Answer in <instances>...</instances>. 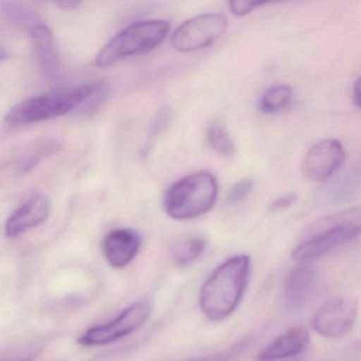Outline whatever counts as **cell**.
Returning a JSON list of instances; mask_svg holds the SVG:
<instances>
[{
  "instance_id": "6da1fadb",
  "label": "cell",
  "mask_w": 361,
  "mask_h": 361,
  "mask_svg": "<svg viewBox=\"0 0 361 361\" xmlns=\"http://www.w3.org/2000/svg\"><path fill=\"white\" fill-rule=\"evenodd\" d=\"M361 235V206L325 215L310 224L291 251L298 263H312Z\"/></svg>"
},
{
  "instance_id": "7a4b0ae2",
  "label": "cell",
  "mask_w": 361,
  "mask_h": 361,
  "mask_svg": "<svg viewBox=\"0 0 361 361\" xmlns=\"http://www.w3.org/2000/svg\"><path fill=\"white\" fill-rule=\"evenodd\" d=\"M248 255L230 257L212 272L202 285L200 305L207 318L213 321L228 318L242 301L250 276Z\"/></svg>"
},
{
  "instance_id": "3957f363",
  "label": "cell",
  "mask_w": 361,
  "mask_h": 361,
  "mask_svg": "<svg viewBox=\"0 0 361 361\" xmlns=\"http://www.w3.org/2000/svg\"><path fill=\"white\" fill-rule=\"evenodd\" d=\"M103 90L104 83L99 81L26 99L10 109L6 123L8 126H27L62 117L92 100Z\"/></svg>"
},
{
  "instance_id": "277c9868",
  "label": "cell",
  "mask_w": 361,
  "mask_h": 361,
  "mask_svg": "<svg viewBox=\"0 0 361 361\" xmlns=\"http://www.w3.org/2000/svg\"><path fill=\"white\" fill-rule=\"evenodd\" d=\"M217 194L216 178L211 173L198 172L183 177L171 187L164 200V207L172 219H196L213 208Z\"/></svg>"
},
{
  "instance_id": "5b68a950",
  "label": "cell",
  "mask_w": 361,
  "mask_h": 361,
  "mask_svg": "<svg viewBox=\"0 0 361 361\" xmlns=\"http://www.w3.org/2000/svg\"><path fill=\"white\" fill-rule=\"evenodd\" d=\"M170 24L166 20H149L130 25L111 39L97 56L94 64L107 67L128 56L151 51L168 35Z\"/></svg>"
},
{
  "instance_id": "8992f818",
  "label": "cell",
  "mask_w": 361,
  "mask_h": 361,
  "mask_svg": "<svg viewBox=\"0 0 361 361\" xmlns=\"http://www.w3.org/2000/svg\"><path fill=\"white\" fill-rule=\"evenodd\" d=\"M151 312V305L147 302L132 304L114 320L84 331L78 343L84 346H101L118 341L140 329L149 320Z\"/></svg>"
},
{
  "instance_id": "52a82bcc",
  "label": "cell",
  "mask_w": 361,
  "mask_h": 361,
  "mask_svg": "<svg viewBox=\"0 0 361 361\" xmlns=\"http://www.w3.org/2000/svg\"><path fill=\"white\" fill-rule=\"evenodd\" d=\"M227 18L221 14L207 13L187 20L176 29L172 45L177 51L193 52L212 45L225 33Z\"/></svg>"
},
{
  "instance_id": "ba28073f",
  "label": "cell",
  "mask_w": 361,
  "mask_h": 361,
  "mask_svg": "<svg viewBox=\"0 0 361 361\" xmlns=\"http://www.w3.org/2000/svg\"><path fill=\"white\" fill-rule=\"evenodd\" d=\"M358 302L352 298H334L323 303L312 317V329L326 338L346 335L356 323Z\"/></svg>"
},
{
  "instance_id": "9c48e42d",
  "label": "cell",
  "mask_w": 361,
  "mask_h": 361,
  "mask_svg": "<svg viewBox=\"0 0 361 361\" xmlns=\"http://www.w3.org/2000/svg\"><path fill=\"white\" fill-rule=\"evenodd\" d=\"M345 151L336 139H324L310 147L303 162V174L314 183H324L343 164Z\"/></svg>"
},
{
  "instance_id": "30bf717a",
  "label": "cell",
  "mask_w": 361,
  "mask_h": 361,
  "mask_svg": "<svg viewBox=\"0 0 361 361\" xmlns=\"http://www.w3.org/2000/svg\"><path fill=\"white\" fill-rule=\"evenodd\" d=\"M50 214L48 198L42 194H35L13 211L6 223V235L16 238L43 225Z\"/></svg>"
},
{
  "instance_id": "8fae6325",
  "label": "cell",
  "mask_w": 361,
  "mask_h": 361,
  "mask_svg": "<svg viewBox=\"0 0 361 361\" xmlns=\"http://www.w3.org/2000/svg\"><path fill=\"white\" fill-rule=\"evenodd\" d=\"M141 245L142 238L138 232L121 228L105 235L102 243L103 253L111 267L123 268L137 257Z\"/></svg>"
},
{
  "instance_id": "7c38bea8",
  "label": "cell",
  "mask_w": 361,
  "mask_h": 361,
  "mask_svg": "<svg viewBox=\"0 0 361 361\" xmlns=\"http://www.w3.org/2000/svg\"><path fill=\"white\" fill-rule=\"evenodd\" d=\"M27 32L35 46L37 63L42 73L48 79H56L60 75L62 66L51 29L43 20H39L31 26Z\"/></svg>"
},
{
  "instance_id": "4fadbf2b",
  "label": "cell",
  "mask_w": 361,
  "mask_h": 361,
  "mask_svg": "<svg viewBox=\"0 0 361 361\" xmlns=\"http://www.w3.org/2000/svg\"><path fill=\"white\" fill-rule=\"evenodd\" d=\"M310 341V333L305 327H291L266 345L257 355V361H278L290 358L303 352Z\"/></svg>"
},
{
  "instance_id": "5bb4252c",
  "label": "cell",
  "mask_w": 361,
  "mask_h": 361,
  "mask_svg": "<svg viewBox=\"0 0 361 361\" xmlns=\"http://www.w3.org/2000/svg\"><path fill=\"white\" fill-rule=\"evenodd\" d=\"M316 271L310 263H299L289 270L284 283V300L290 310H299L312 293Z\"/></svg>"
},
{
  "instance_id": "9a60e30c",
  "label": "cell",
  "mask_w": 361,
  "mask_h": 361,
  "mask_svg": "<svg viewBox=\"0 0 361 361\" xmlns=\"http://www.w3.org/2000/svg\"><path fill=\"white\" fill-rule=\"evenodd\" d=\"M206 240L202 238H191L178 243L173 248V261L179 267H185L195 262L204 252Z\"/></svg>"
},
{
  "instance_id": "2e32d148",
  "label": "cell",
  "mask_w": 361,
  "mask_h": 361,
  "mask_svg": "<svg viewBox=\"0 0 361 361\" xmlns=\"http://www.w3.org/2000/svg\"><path fill=\"white\" fill-rule=\"evenodd\" d=\"M291 98L293 92L288 86H274L269 88L259 100V111L265 114L278 113L288 106Z\"/></svg>"
},
{
  "instance_id": "e0dca14e",
  "label": "cell",
  "mask_w": 361,
  "mask_h": 361,
  "mask_svg": "<svg viewBox=\"0 0 361 361\" xmlns=\"http://www.w3.org/2000/svg\"><path fill=\"white\" fill-rule=\"evenodd\" d=\"M207 138L213 149L224 157H230L235 152L233 141L230 138L227 130L219 123L212 124L209 128Z\"/></svg>"
},
{
  "instance_id": "ac0fdd59",
  "label": "cell",
  "mask_w": 361,
  "mask_h": 361,
  "mask_svg": "<svg viewBox=\"0 0 361 361\" xmlns=\"http://www.w3.org/2000/svg\"><path fill=\"white\" fill-rule=\"evenodd\" d=\"M250 342V338H246V339H243L242 341L238 342L235 345L232 346L231 348L225 350V352L211 355V356L204 357V358L193 359V360L190 361H234V359L238 358L246 350Z\"/></svg>"
},
{
  "instance_id": "d6986e66",
  "label": "cell",
  "mask_w": 361,
  "mask_h": 361,
  "mask_svg": "<svg viewBox=\"0 0 361 361\" xmlns=\"http://www.w3.org/2000/svg\"><path fill=\"white\" fill-rule=\"evenodd\" d=\"M255 181L252 179H244L233 185L228 194L227 202L230 204H236L244 200L252 191Z\"/></svg>"
},
{
  "instance_id": "ffe728a7",
  "label": "cell",
  "mask_w": 361,
  "mask_h": 361,
  "mask_svg": "<svg viewBox=\"0 0 361 361\" xmlns=\"http://www.w3.org/2000/svg\"><path fill=\"white\" fill-rule=\"evenodd\" d=\"M264 4L265 3L257 0H232L229 3V7L234 16H245Z\"/></svg>"
},
{
  "instance_id": "44dd1931",
  "label": "cell",
  "mask_w": 361,
  "mask_h": 361,
  "mask_svg": "<svg viewBox=\"0 0 361 361\" xmlns=\"http://www.w3.org/2000/svg\"><path fill=\"white\" fill-rule=\"evenodd\" d=\"M295 200H297V195L295 193L285 194L274 200L270 206V209L272 211L282 210V209H286L287 207L291 206Z\"/></svg>"
},
{
  "instance_id": "7402d4cb",
  "label": "cell",
  "mask_w": 361,
  "mask_h": 361,
  "mask_svg": "<svg viewBox=\"0 0 361 361\" xmlns=\"http://www.w3.org/2000/svg\"><path fill=\"white\" fill-rule=\"evenodd\" d=\"M353 100L355 104L361 109V75L355 83L354 90H353Z\"/></svg>"
},
{
  "instance_id": "603a6c76",
  "label": "cell",
  "mask_w": 361,
  "mask_h": 361,
  "mask_svg": "<svg viewBox=\"0 0 361 361\" xmlns=\"http://www.w3.org/2000/svg\"><path fill=\"white\" fill-rule=\"evenodd\" d=\"M56 6L62 10H75L81 6L79 1H58Z\"/></svg>"
},
{
  "instance_id": "cb8c5ba5",
  "label": "cell",
  "mask_w": 361,
  "mask_h": 361,
  "mask_svg": "<svg viewBox=\"0 0 361 361\" xmlns=\"http://www.w3.org/2000/svg\"><path fill=\"white\" fill-rule=\"evenodd\" d=\"M14 361H33V358L31 356L24 357V358L18 359V360Z\"/></svg>"
}]
</instances>
